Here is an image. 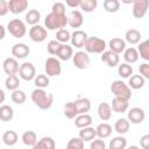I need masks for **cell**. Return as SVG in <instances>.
Masks as SVG:
<instances>
[{
  "instance_id": "6da1fadb",
  "label": "cell",
  "mask_w": 149,
  "mask_h": 149,
  "mask_svg": "<svg viewBox=\"0 0 149 149\" xmlns=\"http://www.w3.org/2000/svg\"><path fill=\"white\" fill-rule=\"evenodd\" d=\"M33 102L41 109H49L54 104V95L43 88H35L31 92Z\"/></svg>"
},
{
  "instance_id": "7a4b0ae2",
  "label": "cell",
  "mask_w": 149,
  "mask_h": 149,
  "mask_svg": "<svg viewBox=\"0 0 149 149\" xmlns=\"http://www.w3.org/2000/svg\"><path fill=\"white\" fill-rule=\"evenodd\" d=\"M68 24V16L66 14H56L49 13L44 19V26L48 30H59L63 29Z\"/></svg>"
},
{
  "instance_id": "3957f363",
  "label": "cell",
  "mask_w": 149,
  "mask_h": 149,
  "mask_svg": "<svg viewBox=\"0 0 149 149\" xmlns=\"http://www.w3.org/2000/svg\"><path fill=\"white\" fill-rule=\"evenodd\" d=\"M111 92L114 94V98L120 100L129 101L132 98V90L122 80H114L111 84Z\"/></svg>"
},
{
  "instance_id": "277c9868",
  "label": "cell",
  "mask_w": 149,
  "mask_h": 149,
  "mask_svg": "<svg viewBox=\"0 0 149 149\" xmlns=\"http://www.w3.org/2000/svg\"><path fill=\"white\" fill-rule=\"evenodd\" d=\"M85 52L90 54H102L106 50V42L105 40L97 37V36H91L87 38L85 45Z\"/></svg>"
},
{
  "instance_id": "5b68a950",
  "label": "cell",
  "mask_w": 149,
  "mask_h": 149,
  "mask_svg": "<svg viewBox=\"0 0 149 149\" xmlns=\"http://www.w3.org/2000/svg\"><path fill=\"white\" fill-rule=\"evenodd\" d=\"M7 30L15 38H21L27 33L26 23L22 20H20V19H13V20H10L8 22V24H7Z\"/></svg>"
},
{
  "instance_id": "8992f818",
  "label": "cell",
  "mask_w": 149,
  "mask_h": 149,
  "mask_svg": "<svg viewBox=\"0 0 149 149\" xmlns=\"http://www.w3.org/2000/svg\"><path fill=\"white\" fill-rule=\"evenodd\" d=\"M44 70L48 77H56L59 76L62 72V65L59 59H57L56 57H49L45 61L44 64Z\"/></svg>"
},
{
  "instance_id": "52a82bcc",
  "label": "cell",
  "mask_w": 149,
  "mask_h": 149,
  "mask_svg": "<svg viewBox=\"0 0 149 149\" xmlns=\"http://www.w3.org/2000/svg\"><path fill=\"white\" fill-rule=\"evenodd\" d=\"M19 76L21 79L30 81L34 80V78L36 77V69L34 66L33 63L30 62H24L19 66Z\"/></svg>"
},
{
  "instance_id": "ba28073f",
  "label": "cell",
  "mask_w": 149,
  "mask_h": 149,
  "mask_svg": "<svg viewBox=\"0 0 149 149\" xmlns=\"http://www.w3.org/2000/svg\"><path fill=\"white\" fill-rule=\"evenodd\" d=\"M29 37L33 42L41 43L45 41V38L48 37V30L43 26H40V24L31 26V28L29 29Z\"/></svg>"
},
{
  "instance_id": "9c48e42d",
  "label": "cell",
  "mask_w": 149,
  "mask_h": 149,
  "mask_svg": "<svg viewBox=\"0 0 149 149\" xmlns=\"http://www.w3.org/2000/svg\"><path fill=\"white\" fill-rule=\"evenodd\" d=\"M73 65L79 70H85L90 65V56L85 51H77L72 55Z\"/></svg>"
},
{
  "instance_id": "30bf717a",
  "label": "cell",
  "mask_w": 149,
  "mask_h": 149,
  "mask_svg": "<svg viewBox=\"0 0 149 149\" xmlns=\"http://www.w3.org/2000/svg\"><path fill=\"white\" fill-rule=\"evenodd\" d=\"M148 7H149V1L148 0H135L133 1V16L136 19H141L143 17L147 12H148Z\"/></svg>"
},
{
  "instance_id": "8fae6325",
  "label": "cell",
  "mask_w": 149,
  "mask_h": 149,
  "mask_svg": "<svg viewBox=\"0 0 149 149\" xmlns=\"http://www.w3.org/2000/svg\"><path fill=\"white\" fill-rule=\"evenodd\" d=\"M87 38H88V36H87V34H86L84 30L77 29V30H74V31L71 34L70 41H71L72 47H74V48H83V47L85 45Z\"/></svg>"
},
{
  "instance_id": "7c38bea8",
  "label": "cell",
  "mask_w": 149,
  "mask_h": 149,
  "mask_svg": "<svg viewBox=\"0 0 149 149\" xmlns=\"http://www.w3.org/2000/svg\"><path fill=\"white\" fill-rule=\"evenodd\" d=\"M10 52L15 59H22V58H26L30 54V49L24 43H15L12 47Z\"/></svg>"
},
{
  "instance_id": "4fadbf2b",
  "label": "cell",
  "mask_w": 149,
  "mask_h": 149,
  "mask_svg": "<svg viewBox=\"0 0 149 149\" xmlns=\"http://www.w3.org/2000/svg\"><path fill=\"white\" fill-rule=\"evenodd\" d=\"M144 118H146V113L140 107H133L128 111V119L127 120L134 125H139V123L143 122Z\"/></svg>"
},
{
  "instance_id": "5bb4252c",
  "label": "cell",
  "mask_w": 149,
  "mask_h": 149,
  "mask_svg": "<svg viewBox=\"0 0 149 149\" xmlns=\"http://www.w3.org/2000/svg\"><path fill=\"white\" fill-rule=\"evenodd\" d=\"M8 2V9L13 14H20L23 13L28 8V1L27 0H9Z\"/></svg>"
},
{
  "instance_id": "9a60e30c",
  "label": "cell",
  "mask_w": 149,
  "mask_h": 149,
  "mask_svg": "<svg viewBox=\"0 0 149 149\" xmlns=\"http://www.w3.org/2000/svg\"><path fill=\"white\" fill-rule=\"evenodd\" d=\"M68 16V24L71 28H80L84 23L83 14L79 10H71Z\"/></svg>"
},
{
  "instance_id": "2e32d148",
  "label": "cell",
  "mask_w": 149,
  "mask_h": 149,
  "mask_svg": "<svg viewBox=\"0 0 149 149\" xmlns=\"http://www.w3.org/2000/svg\"><path fill=\"white\" fill-rule=\"evenodd\" d=\"M19 63L14 57H8L3 61L2 63V68L6 74L12 76V74H16L19 72Z\"/></svg>"
},
{
  "instance_id": "e0dca14e",
  "label": "cell",
  "mask_w": 149,
  "mask_h": 149,
  "mask_svg": "<svg viewBox=\"0 0 149 149\" xmlns=\"http://www.w3.org/2000/svg\"><path fill=\"white\" fill-rule=\"evenodd\" d=\"M101 62L106 63L109 68H114V66L119 65L120 57H119V55H116L115 52H113L111 50H105L101 54Z\"/></svg>"
},
{
  "instance_id": "ac0fdd59",
  "label": "cell",
  "mask_w": 149,
  "mask_h": 149,
  "mask_svg": "<svg viewBox=\"0 0 149 149\" xmlns=\"http://www.w3.org/2000/svg\"><path fill=\"white\" fill-rule=\"evenodd\" d=\"M77 115L79 114H85L91 109V101L88 98H78L73 101Z\"/></svg>"
},
{
  "instance_id": "d6986e66",
  "label": "cell",
  "mask_w": 149,
  "mask_h": 149,
  "mask_svg": "<svg viewBox=\"0 0 149 149\" xmlns=\"http://www.w3.org/2000/svg\"><path fill=\"white\" fill-rule=\"evenodd\" d=\"M33 149H56V142L52 137L44 136L33 146Z\"/></svg>"
},
{
  "instance_id": "ffe728a7",
  "label": "cell",
  "mask_w": 149,
  "mask_h": 149,
  "mask_svg": "<svg viewBox=\"0 0 149 149\" xmlns=\"http://www.w3.org/2000/svg\"><path fill=\"white\" fill-rule=\"evenodd\" d=\"M125 49H126L125 40H122L120 37H114L109 41V50L115 52L116 55H120L121 52H123Z\"/></svg>"
},
{
  "instance_id": "44dd1931",
  "label": "cell",
  "mask_w": 149,
  "mask_h": 149,
  "mask_svg": "<svg viewBox=\"0 0 149 149\" xmlns=\"http://www.w3.org/2000/svg\"><path fill=\"white\" fill-rule=\"evenodd\" d=\"M142 38V35L140 33V30L137 29H134V28H130L126 31L125 34V42H128L130 44H137L140 43Z\"/></svg>"
},
{
  "instance_id": "7402d4cb",
  "label": "cell",
  "mask_w": 149,
  "mask_h": 149,
  "mask_svg": "<svg viewBox=\"0 0 149 149\" xmlns=\"http://www.w3.org/2000/svg\"><path fill=\"white\" fill-rule=\"evenodd\" d=\"M98 115L102 121H108L112 118V108L107 102H100L98 106Z\"/></svg>"
},
{
  "instance_id": "603a6c76",
  "label": "cell",
  "mask_w": 149,
  "mask_h": 149,
  "mask_svg": "<svg viewBox=\"0 0 149 149\" xmlns=\"http://www.w3.org/2000/svg\"><path fill=\"white\" fill-rule=\"evenodd\" d=\"M80 140H83L84 142H91L92 140H94L97 137V133H95V128L93 127H85L81 128V130H79V136Z\"/></svg>"
},
{
  "instance_id": "cb8c5ba5",
  "label": "cell",
  "mask_w": 149,
  "mask_h": 149,
  "mask_svg": "<svg viewBox=\"0 0 149 149\" xmlns=\"http://www.w3.org/2000/svg\"><path fill=\"white\" fill-rule=\"evenodd\" d=\"M146 84V79L141 76V74H132L129 77V80H128V86L129 88H133V90H140Z\"/></svg>"
},
{
  "instance_id": "d4e9b609",
  "label": "cell",
  "mask_w": 149,
  "mask_h": 149,
  "mask_svg": "<svg viewBox=\"0 0 149 149\" xmlns=\"http://www.w3.org/2000/svg\"><path fill=\"white\" fill-rule=\"evenodd\" d=\"M92 123V116L88 113L85 114H79L74 118V125L77 128H85V127H90Z\"/></svg>"
},
{
  "instance_id": "484cf974",
  "label": "cell",
  "mask_w": 149,
  "mask_h": 149,
  "mask_svg": "<svg viewBox=\"0 0 149 149\" xmlns=\"http://www.w3.org/2000/svg\"><path fill=\"white\" fill-rule=\"evenodd\" d=\"M112 132H113V130H112V126L108 125V123H106V122L99 123V125L97 126V128H95L97 136H98V139H101V140H104V139L111 136Z\"/></svg>"
},
{
  "instance_id": "4316f807",
  "label": "cell",
  "mask_w": 149,
  "mask_h": 149,
  "mask_svg": "<svg viewBox=\"0 0 149 149\" xmlns=\"http://www.w3.org/2000/svg\"><path fill=\"white\" fill-rule=\"evenodd\" d=\"M129 127H130V122L126 119V118H121V119H118L114 123V130L122 135V134H126L128 130H129Z\"/></svg>"
},
{
  "instance_id": "83f0119b",
  "label": "cell",
  "mask_w": 149,
  "mask_h": 149,
  "mask_svg": "<svg viewBox=\"0 0 149 149\" xmlns=\"http://www.w3.org/2000/svg\"><path fill=\"white\" fill-rule=\"evenodd\" d=\"M72 55H73V49L71 45L61 44V48H59L56 56H58V58L62 61H69L70 58H72Z\"/></svg>"
},
{
  "instance_id": "f1b7e54d",
  "label": "cell",
  "mask_w": 149,
  "mask_h": 149,
  "mask_svg": "<svg viewBox=\"0 0 149 149\" xmlns=\"http://www.w3.org/2000/svg\"><path fill=\"white\" fill-rule=\"evenodd\" d=\"M123 59L126 61L127 64H133V63H136L137 59H139V54H137V50L133 47H129V48H126L125 51H123Z\"/></svg>"
},
{
  "instance_id": "f546056e",
  "label": "cell",
  "mask_w": 149,
  "mask_h": 149,
  "mask_svg": "<svg viewBox=\"0 0 149 149\" xmlns=\"http://www.w3.org/2000/svg\"><path fill=\"white\" fill-rule=\"evenodd\" d=\"M126 147H127V139L122 135L113 137L108 144L109 149H126Z\"/></svg>"
},
{
  "instance_id": "4dcf8cb0",
  "label": "cell",
  "mask_w": 149,
  "mask_h": 149,
  "mask_svg": "<svg viewBox=\"0 0 149 149\" xmlns=\"http://www.w3.org/2000/svg\"><path fill=\"white\" fill-rule=\"evenodd\" d=\"M17 140H19V136H17L16 132H14V130H6L2 134V142L8 147L16 144Z\"/></svg>"
},
{
  "instance_id": "1f68e13d",
  "label": "cell",
  "mask_w": 149,
  "mask_h": 149,
  "mask_svg": "<svg viewBox=\"0 0 149 149\" xmlns=\"http://www.w3.org/2000/svg\"><path fill=\"white\" fill-rule=\"evenodd\" d=\"M14 118V109L9 105H1L0 106V120L1 121H10Z\"/></svg>"
},
{
  "instance_id": "d6a6232c",
  "label": "cell",
  "mask_w": 149,
  "mask_h": 149,
  "mask_svg": "<svg viewBox=\"0 0 149 149\" xmlns=\"http://www.w3.org/2000/svg\"><path fill=\"white\" fill-rule=\"evenodd\" d=\"M128 101H125V100H120V99H116L114 98L112 100V111L115 112V113H123L128 109Z\"/></svg>"
},
{
  "instance_id": "836d02e7",
  "label": "cell",
  "mask_w": 149,
  "mask_h": 149,
  "mask_svg": "<svg viewBox=\"0 0 149 149\" xmlns=\"http://www.w3.org/2000/svg\"><path fill=\"white\" fill-rule=\"evenodd\" d=\"M21 140L23 142L24 146H28V147H33L36 142H37V135L35 132L33 130H27L22 134L21 136Z\"/></svg>"
},
{
  "instance_id": "e575fe53",
  "label": "cell",
  "mask_w": 149,
  "mask_h": 149,
  "mask_svg": "<svg viewBox=\"0 0 149 149\" xmlns=\"http://www.w3.org/2000/svg\"><path fill=\"white\" fill-rule=\"evenodd\" d=\"M40 20H41V13L37 9H29L26 13V22L28 24L35 26L40 22Z\"/></svg>"
},
{
  "instance_id": "d590c367",
  "label": "cell",
  "mask_w": 149,
  "mask_h": 149,
  "mask_svg": "<svg viewBox=\"0 0 149 149\" xmlns=\"http://www.w3.org/2000/svg\"><path fill=\"white\" fill-rule=\"evenodd\" d=\"M5 86L7 90L9 91H15L19 88L20 86V79L16 74H12V76H7L6 80H5Z\"/></svg>"
},
{
  "instance_id": "8d00e7d4",
  "label": "cell",
  "mask_w": 149,
  "mask_h": 149,
  "mask_svg": "<svg viewBox=\"0 0 149 149\" xmlns=\"http://www.w3.org/2000/svg\"><path fill=\"white\" fill-rule=\"evenodd\" d=\"M139 57H141L144 61H149V41L146 40L143 42H140L137 48Z\"/></svg>"
},
{
  "instance_id": "74e56055",
  "label": "cell",
  "mask_w": 149,
  "mask_h": 149,
  "mask_svg": "<svg viewBox=\"0 0 149 149\" xmlns=\"http://www.w3.org/2000/svg\"><path fill=\"white\" fill-rule=\"evenodd\" d=\"M104 9L108 13H116L120 9V2L118 0H105L102 2Z\"/></svg>"
},
{
  "instance_id": "f35d334b",
  "label": "cell",
  "mask_w": 149,
  "mask_h": 149,
  "mask_svg": "<svg viewBox=\"0 0 149 149\" xmlns=\"http://www.w3.org/2000/svg\"><path fill=\"white\" fill-rule=\"evenodd\" d=\"M34 83H35L36 88H43L44 90V87L49 86L50 79H49V77L47 74H37L34 78Z\"/></svg>"
},
{
  "instance_id": "ab89813d",
  "label": "cell",
  "mask_w": 149,
  "mask_h": 149,
  "mask_svg": "<svg viewBox=\"0 0 149 149\" xmlns=\"http://www.w3.org/2000/svg\"><path fill=\"white\" fill-rule=\"evenodd\" d=\"M97 5H98L97 0H80L79 8L86 13H91L97 8Z\"/></svg>"
},
{
  "instance_id": "60d3db41",
  "label": "cell",
  "mask_w": 149,
  "mask_h": 149,
  "mask_svg": "<svg viewBox=\"0 0 149 149\" xmlns=\"http://www.w3.org/2000/svg\"><path fill=\"white\" fill-rule=\"evenodd\" d=\"M71 38V34L68 29L63 28V29H59L57 30L56 33V41L59 42L61 44H66V42H69Z\"/></svg>"
},
{
  "instance_id": "b9f144b4",
  "label": "cell",
  "mask_w": 149,
  "mask_h": 149,
  "mask_svg": "<svg viewBox=\"0 0 149 149\" xmlns=\"http://www.w3.org/2000/svg\"><path fill=\"white\" fill-rule=\"evenodd\" d=\"M118 73L120 74V77L122 78H129L133 74V68L130 64L127 63H121L118 66Z\"/></svg>"
},
{
  "instance_id": "7bdbcfd3",
  "label": "cell",
  "mask_w": 149,
  "mask_h": 149,
  "mask_svg": "<svg viewBox=\"0 0 149 149\" xmlns=\"http://www.w3.org/2000/svg\"><path fill=\"white\" fill-rule=\"evenodd\" d=\"M10 98H12V101L13 102H15L16 105H21V104H23L24 101H26V99H27V95H26V93L22 91V90H15V91H12V95H10Z\"/></svg>"
},
{
  "instance_id": "ee69618b",
  "label": "cell",
  "mask_w": 149,
  "mask_h": 149,
  "mask_svg": "<svg viewBox=\"0 0 149 149\" xmlns=\"http://www.w3.org/2000/svg\"><path fill=\"white\" fill-rule=\"evenodd\" d=\"M64 115L68 119H74L77 116V112H76L73 101H69V102L65 104V106H64Z\"/></svg>"
},
{
  "instance_id": "f6af8a7d",
  "label": "cell",
  "mask_w": 149,
  "mask_h": 149,
  "mask_svg": "<svg viewBox=\"0 0 149 149\" xmlns=\"http://www.w3.org/2000/svg\"><path fill=\"white\" fill-rule=\"evenodd\" d=\"M66 149H84V141L79 137H72L66 144Z\"/></svg>"
},
{
  "instance_id": "bcb514c9",
  "label": "cell",
  "mask_w": 149,
  "mask_h": 149,
  "mask_svg": "<svg viewBox=\"0 0 149 149\" xmlns=\"http://www.w3.org/2000/svg\"><path fill=\"white\" fill-rule=\"evenodd\" d=\"M59 48H61V43L57 42L56 40L49 41V43H48V45H47V50H48V52H49L50 55H57Z\"/></svg>"
},
{
  "instance_id": "7dc6e473",
  "label": "cell",
  "mask_w": 149,
  "mask_h": 149,
  "mask_svg": "<svg viewBox=\"0 0 149 149\" xmlns=\"http://www.w3.org/2000/svg\"><path fill=\"white\" fill-rule=\"evenodd\" d=\"M90 149H106V144L101 139H94L90 143Z\"/></svg>"
},
{
  "instance_id": "c3c4849f",
  "label": "cell",
  "mask_w": 149,
  "mask_h": 149,
  "mask_svg": "<svg viewBox=\"0 0 149 149\" xmlns=\"http://www.w3.org/2000/svg\"><path fill=\"white\" fill-rule=\"evenodd\" d=\"M51 12L56 14H65V6L63 2H55L51 7Z\"/></svg>"
},
{
  "instance_id": "681fc988",
  "label": "cell",
  "mask_w": 149,
  "mask_h": 149,
  "mask_svg": "<svg viewBox=\"0 0 149 149\" xmlns=\"http://www.w3.org/2000/svg\"><path fill=\"white\" fill-rule=\"evenodd\" d=\"M139 71H140V74H141L144 79H148V78H149V64H148V63L141 64L140 68H139Z\"/></svg>"
},
{
  "instance_id": "f907efd6",
  "label": "cell",
  "mask_w": 149,
  "mask_h": 149,
  "mask_svg": "<svg viewBox=\"0 0 149 149\" xmlns=\"http://www.w3.org/2000/svg\"><path fill=\"white\" fill-rule=\"evenodd\" d=\"M8 12V2L6 0H0V16H5Z\"/></svg>"
},
{
  "instance_id": "816d5d0a",
  "label": "cell",
  "mask_w": 149,
  "mask_h": 149,
  "mask_svg": "<svg viewBox=\"0 0 149 149\" xmlns=\"http://www.w3.org/2000/svg\"><path fill=\"white\" fill-rule=\"evenodd\" d=\"M140 147L142 149H149V134H146L140 139Z\"/></svg>"
},
{
  "instance_id": "f5cc1de1",
  "label": "cell",
  "mask_w": 149,
  "mask_h": 149,
  "mask_svg": "<svg viewBox=\"0 0 149 149\" xmlns=\"http://www.w3.org/2000/svg\"><path fill=\"white\" fill-rule=\"evenodd\" d=\"M79 3H80V0H74V1H72V0H68V1H66V5H68L69 7H72V8L79 7Z\"/></svg>"
},
{
  "instance_id": "db71d44e",
  "label": "cell",
  "mask_w": 149,
  "mask_h": 149,
  "mask_svg": "<svg viewBox=\"0 0 149 149\" xmlns=\"http://www.w3.org/2000/svg\"><path fill=\"white\" fill-rule=\"evenodd\" d=\"M5 35H6V29H5V27L2 24H0V41L3 40Z\"/></svg>"
},
{
  "instance_id": "11a10c76",
  "label": "cell",
  "mask_w": 149,
  "mask_h": 149,
  "mask_svg": "<svg viewBox=\"0 0 149 149\" xmlns=\"http://www.w3.org/2000/svg\"><path fill=\"white\" fill-rule=\"evenodd\" d=\"M5 99H6V94H5V92L0 88V106L2 105V102L5 101Z\"/></svg>"
},
{
  "instance_id": "9f6ffc18",
  "label": "cell",
  "mask_w": 149,
  "mask_h": 149,
  "mask_svg": "<svg viewBox=\"0 0 149 149\" xmlns=\"http://www.w3.org/2000/svg\"><path fill=\"white\" fill-rule=\"evenodd\" d=\"M127 149H140L137 146H130V147H128Z\"/></svg>"
}]
</instances>
